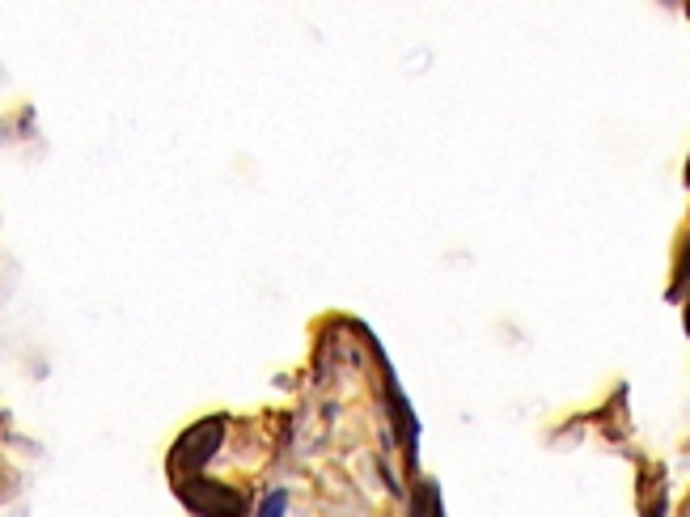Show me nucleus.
Wrapping results in <instances>:
<instances>
[{
	"mask_svg": "<svg viewBox=\"0 0 690 517\" xmlns=\"http://www.w3.org/2000/svg\"><path fill=\"white\" fill-rule=\"evenodd\" d=\"M225 420L221 416H208V420H199L195 429H187L178 445H174V454H170V471L174 479H187V476H199L208 463H212V454L221 450V441H225Z\"/></svg>",
	"mask_w": 690,
	"mask_h": 517,
	"instance_id": "nucleus-1",
	"label": "nucleus"
},
{
	"mask_svg": "<svg viewBox=\"0 0 690 517\" xmlns=\"http://www.w3.org/2000/svg\"><path fill=\"white\" fill-rule=\"evenodd\" d=\"M178 496L187 501V509L199 517H246V496L237 488H225L217 479H178Z\"/></svg>",
	"mask_w": 690,
	"mask_h": 517,
	"instance_id": "nucleus-2",
	"label": "nucleus"
},
{
	"mask_svg": "<svg viewBox=\"0 0 690 517\" xmlns=\"http://www.w3.org/2000/svg\"><path fill=\"white\" fill-rule=\"evenodd\" d=\"M385 395H390V416H394V429H398V438L407 445V458L416 463V450H420V420H416V411H411V403L403 398L398 391V382H394V369H385Z\"/></svg>",
	"mask_w": 690,
	"mask_h": 517,
	"instance_id": "nucleus-3",
	"label": "nucleus"
},
{
	"mask_svg": "<svg viewBox=\"0 0 690 517\" xmlns=\"http://www.w3.org/2000/svg\"><path fill=\"white\" fill-rule=\"evenodd\" d=\"M407 505H411V517H445L441 514V488H436L432 479H423Z\"/></svg>",
	"mask_w": 690,
	"mask_h": 517,
	"instance_id": "nucleus-4",
	"label": "nucleus"
},
{
	"mask_svg": "<svg viewBox=\"0 0 690 517\" xmlns=\"http://www.w3.org/2000/svg\"><path fill=\"white\" fill-rule=\"evenodd\" d=\"M255 517H288V492H284V488H271L268 496L259 501V514Z\"/></svg>",
	"mask_w": 690,
	"mask_h": 517,
	"instance_id": "nucleus-5",
	"label": "nucleus"
},
{
	"mask_svg": "<svg viewBox=\"0 0 690 517\" xmlns=\"http://www.w3.org/2000/svg\"><path fill=\"white\" fill-rule=\"evenodd\" d=\"M690 284V250H687V263H682V272H678V284H674V293H678V288H687Z\"/></svg>",
	"mask_w": 690,
	"mask_h": 517,
	"instance_id": "nucleus-6",
	"label": "nucleus"
},
{
	"mask_svg": "<svg viewBox=\"0 0 690 517\" xmlns=\"http://www.w3.org/2000/svg\"><path fill=\"white\" fill-rule=\"evenodd\" d=\"M687 335H690V301H687Z\"/></svg>",
	"mask_w": 690,
	"mask_h": 517,
	"instance_id": "nucleus-7",
	"label": "nucleus"
},
{
	"mask_svg": "<svg viewBox=\"0 0 690 517\" xmlns=\"http://www.w3.org/2000/svg\"><path fill=\"white\" fill-rule=\"evenodd\" d=\"M687 183H690V161H687Z\"/></svg>",
	"mask_w": 690,
	"mask_h": 517,
	"instance_id": "nucleus-8",
	"label": "nucleus"
}]
</instances>
